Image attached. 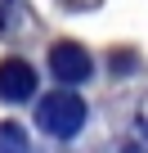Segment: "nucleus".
Instances as JSON below:
<instances>
[{
	"label": "nucleus",
	"instance_id": "423d86ee",
	"mask_svg": "<svg viewBox=\"0 0 148 153\" xmlns=\"http://www.w3.org/2000/svg\"><path fill=\"white\" fill-rule=\"evenodd\" d=\"M63 5H67V9H94L99 0H63Z\"/></svg>",
	"mask_w": 148,
	"mask_h": 153
},
{
	"label": "nucleus",
	"instance_id": "6e6552de",
	"mask_svg": "<svg viewBox=\"0 0 148 153\" xmlns=\"http://www.w3.org/2000/svg\"><path fill=\"white\" fill-rule=\"evenodd\" d=\"M121 153H144V149H139V144H126V149H121Z\"/></svg>",
	"mask_w": 148,
	"mask_h": 153
},
{
	"label": "nucleus",
	"instance_id": "f257e3e1",
	"mask_svg": "<svg viewBox=\"0 0 148 153\" xmlns=\"http://www.w3.org/2000/svg\"><path fill=\"white\" fill-rule=\"evenodd\" d=\"M36 126H40L45 135H54V140H72V135L85 126V104H81V95H72L67 86L54 90V95H45L40 108H36Z\"/></svg>",
	"mask_w": 148,
	"mask_h": 153
},
{
	"label": "nucleus",
	"instance_id": "f03ea898",
	"mask_svg": "<svg viewBox=\"0 0 148 153\" xmlns=\"http://www.w3.org/2000/svg\"><path fill=\"white\" fill-rule=\"evenodd\" d=\"M49 68H54V76L58 81H67V86H77V81H85L90 76V54L77 45V41H58L54 50H49Z\"/></svg>",
	"mask_w": 148,
	"mask_h": 153
},
{
	"label": "nucleus",
	"instance_id": "7ed1b4c3",
	"mask_svg": "<svg viewBox=\"0 0 148 153\" xmlns=\"http://www.w3.org/2000/svg\"><path fill=\"white\" fill-rule=\"evenodd\" d=\"M32 90H36V68L32 63H23V59L0 63V99L5 104H23V99H32Z\"/></svg>",
	"mask_w": 148,
	"mask_h": 153
},
{
	"label": "nucleus",
	"instance_id": "0eeeda50",
	"mask_svg": "<svg viewBox=\"0 0 148 153\" xmlns=\"http://www.w3.org/2000/svg\"><path fill=\"white\" fill-rule=\"evenodd\" d=\"M139 126H144V135H148V99H144V108H139Z\"/></svg>",
	"mask_w": 148,
	"mask_h": 153
},
{
	"label": "nucleus",
	"instance_id": "20e7f679",
	"mask_svg": "<svg viewBox=\"0 0 148 153\" xmlns=\"http://www.w3.org/2000/svg\"><path fill=\"white\" fill-rule=\"evenodd\" d=\"M27 23V0H0V36H9Z\"/></svg>",
	"mask_w": 148,
	"mask_h": 153
},
{
	"label": "nucleus",
	"instance_id": "39448f33",
	"mask_svg": "<svg viewBox=\"0 0 148 153\" xmlns=\"http://www.w3.org/2000/svg\"><path fill=\"white\" fill-rule=\"evenodd\" d=\"M0 153H32V144H27L23 126H14V122H0Z\"/></svg>",
	"mask_w": 148,
	"mask_h": 153
}]
</instances>
